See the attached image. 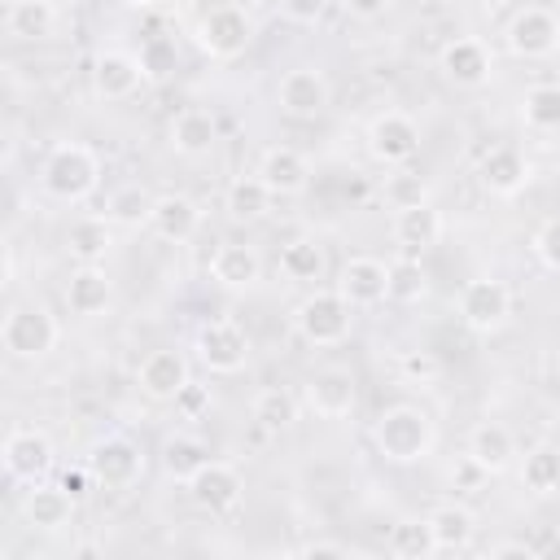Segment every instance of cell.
Wrapping results in <instances>:
<instances>
[{"label": "cell", "instance_id": "1", "mask_svg": "<svg viewBox=\"0 0 560 560\" xmlns=\"http://www.w3.org/2000/svg\"><path fill=\"white\" fill-rule=\"evenodd\" d=\"M372 442L389 464H420L424 455H433L438 446V424L424 407L416 402H394L376 416L372 424Z\"/></svg>", "mask_w": 560, "mask_h": 560}, {"label": "cell", "instance_id": "2", "mask_svg": "<svg viewBox=\"0 0 560 560\" xmlns=\"http://www.w3.org/2000/svg\"><path fill=\"white\" fill-rule=\"evenodd\" d=\"M39 179H44V192H48V197L79 206V201H88V197L96 192V184H101V158H96L88 144H79V140H61V144L48 153Z\"/></svg>", "mask_w": 560, "mask_h": 560}, {"label": "cell", "instance_id": "3", "mask_svg": "<svg viewBox=\"0 0 560 560\" xmlns=\"http://www.w3.org/2000/svg\"><path fill=\"white\" fill-rule=\"evenodd\" d=\"M350 328H354V306L337 289H315L293 306V332L306 346L332 350V346L350 341Z\"/></svg>", "mask_w": 560, "mask_h": 560}, {"label": "cell", "instance_id": "4", "mask_svg": "<svg viewBox=\"0 0 560 560\" xmlns=\"http://www.w3.org/2000/svg\"><path fill=\"white\" fill-rule=\"evenodd\" d=\"M61 337V324L48 306L39 302H18L4 311V324H0V341L13 359H44Z\"/></svg>", "mask_w": 560, "mask_h": 560}, {"label": "cell", "instance_id": "5", "mask_svg": "<svg viewBox=\"0 0 560 560\" xmlns=\"http://www.w3.org/2000/svg\"><path fill=\"white\" fill-rule=\"evenodd\" d=\"M192 39H197V48H201L210 61H236V57L249 48V39H254V22H249V13L236 9V4H214L210 13L197 18Z\"/></svg>", "mask_w": 560, "mask_h": 560}, {"label": "cell", "instance_id": "6", "mask_svg": "<svg viewBox=\"0 0 560 560\" xmlns=\"http://www.w3.org/2000/svg\"><path fill=\"white\" fill-rule=\"evenodd\" d=\"M88 472L105 490H127V486H136L144 477V451L127 433H105L88 451Z\"/></svg>", "mask_w": 560, "mask_h": 560}, {"label": "cell", "instance_id": "7", "mask_svg": "<svg viewBox=\"0 0 560 560\" xmlns=\"http://www.w3.org/2000/svg\"><path fill=\"white\" fill-rule=\"evenodd\" d=\"M508 315H512V289L503 280L477 276V280H468L459 289V319H464L468 332L490 337V332H499L508 324Z\"/></svg>", "mask_w": 560, "mask_h": 560}, {"label": "cell", "instance_id": "8", "mask_svg": "<svg viewBox=\"0 0 560 560\" xmlns=\"http://www.w3.org/2000/svg\"><path fill=\"white\" fill-rule=\"evenodd\" d=\"M197 359L214 376H236L249 363V337L236 319H210L197 328Z\"/></svg>", "mask_w": 560, "mask_h": 560}, {"label": "cell", "instance_id": "9", "mask_svg": "<svg viewBox=\"0 0 560 560\" xmlns=\"http://www.w3.org/2000/svg\"><path fill=\"white\" fill-rule=\"evenodd\" d=\"M420 149V127L411 114L402 109H385L368 122V153L381 162V166H402L411 162Z\"/></svg>", "mask_w": 560, "mask_h": 560}, {"label": "cell", "instance_id": "10", "mask_svg": "<svg viewBox=\"0 0 560 560\" xmlns=\"http://www.w3.org/2000/svg\"><path fill=\"white\" fill-rule=\"evenodd\" d=\"M503 39H508V48H512L516 57H525V61L551 57V52L560 48V13H556V9H538V4H529V9L512 13Z\"/></svg>", "mask_w": 560, "mask_h": 560}, {"label": "cell", "instance_id": "11", "mask_svg": "<svg viewBox=\"0 0 560 560\" xmlns=\"http://www.w3.org/2000/svg\"><path fill=\"white\" fill-rule=\"evenodd\" d=\"M184 486H188V499H192L201 512H210V516L232 512V508L241 503V494H245V481H241L236 464H223V459H206Z\"/></svg>", "mask_w": 560, "mask_h": 560}, {"label": "cell", "instance_id": "12", "mask_svg": "<svg viewBox=\"0 0 560 560\" xmlns=\"http://www.w3.org/2000/svg\"><path fill=\"white\" fill-rule=\"evenodd\" d=\"M354 311H368V306H381L389 298V262L372 258V254H354L341 262L337 271V284H332Z\"/></svg>", "mask_w": 560, "mask_h": 560}, {"label": "cell", "instance_id": "13", "mask_svg": "<svg viewBox=\"0 0 560 560\" xmlns=\"http://www.w3.org/2000/svg\"><path fill=\"white\" fill-rule=\"evenodd\" d=\"M0 455H4V472L22 486H35L52 472V442L44 429H9Z\"/></svg>", "mask_w": 560, "mask_h": 560}, {"label": "cell", "instance_id": "14", "mask_svg": "<svg viewBox=\"0 0 560 560\" xmlns=\"http://www.w3.org/2000/svg\"><path fill=\"white\" fill-rule=\"evenodd\" d=\"M276 101H280V109L289 114V118H319L324 109H328V101H332V88H328V79H324V70H315V66H293V70H284V79H280V88H276Z\"/></svg>", "mask_w": 560, "mask_h": 560}, {"label": "cell", "instance_id": "15", "mask_svg": "<svg viewBox=\"0 0 560 560\" xmlns=\"http://www.w3.org/2000/svg\"><path fill=\"white\" fill-rule=\"evenodd\" d=\"M306 407L319 416V420H346L354 407H359V385H354V372L350 368H319L306 389H302Z\"/></svg>", "mask_w": 560, "mask_h": 560}, {"label": "cell", "instance_id": "16", "mask_svg": "<svg viewBox=\"0 0 560 560\" xmlns=\"http://www.w3.org/2000/svg\"><path fill=\"white\" fill-rule=\"evenodd\" d=\"M144 83V61L127 48H101L92 61V92L101 101H127Z\"/></svg>", "mask_w": 560, "mask_h": 560}, {"label": "cell", "instance_id": "17", "mask_svg": "<svg viewBox=\"0 0 560 560\" xmlns=\"http://www.w3.org/2000/svg\"><path fill=\"white\" fill-rule=\"evenodd\" d=\"M438 70H442L455 88H481V83H490L494 57H490V48H486L481 39H472V35H455V39L442 44V52H438Z\"/></svg>", "mask_w": 560, "mask_h": 560}, {"label": "cell", "instance_id": "18", "mask_svg": "<svg viewBox=\"0 0 560 560\" xmlns=\"http://www.w3.org/2000/svg\"><path fill=\"white\" fill-rule=\"evenodd\" d=\"M188 381H192V376H188V359H184L179 350H171V346L149 350L144 363L136 368V385H140V394L153 398V402H175V394H179Z\"/></svg>", "mask_w": 560, "mask_h": 560}, {"label": "cell", "instance_id": "19", "mask_svg": "<svg viewBox=\"0 0 560 560\" xmlns=\"http://www.w3.org/2000/svg\"><path fill=\"white\" fill-rule=\"evenodd\" d=\"M201 228V206L184 192H162L153 197V214H149V232L158 241H171V245H184L192 241Z\"/></svg>", "mask_w": 560, "mask_h": 560}, {"label": "cell", "instance_id": "20", "mask_svg": "<svg viewBox=\"0 0 560 560\" xmlns=\"http://www.w3.org/2000/svg\"><path fill=\"white\" fill-rule=\"evenodd\" d=\"M74 494H66L61 486H44V481H35V486H26V494H22V521L31 525V529H39V534H57V529H66L70 521H74Z\"/></svg>", "mask_w": 560, "mask_h": 560}, {"label": "cell", "instance_id": "21", "mask_svg": "<svg viewBox=\"0 0 560 560\" xmlns=\"http://www.w3.org/2000/svg\"><path fill=\"white\" fill-rule=\"evenodd\" d=\"M258 179H262L276 197H298V192H306V184H311V162H306L298 149H289V144H271V149L258 158Z\"/></svg>", "mask_w": 560, "mask_h": 560}, {"label": "cell", "instance_id": "22", "mask_svg": "<svg viewBox=\"0 0 560 560\" xmlns=\"http://www.w3.org/2000/svg\"><path fill=\"white\" fill-rule=\"evenodd\" d=\"M477 175H481V188H486L490 197H516V192H525V184H529L534 171H529V162H525L521 149L499 144V149H490V153L481 158Z\"/></svg>", "mask_w": 560, "mask_h": 560}, {"label": "cell", "instance_id": "23", "mask_svg": "<svg viewBox=\"0 0 560 560\" xmlns=\"http://www.w3.org/2000/svg\"><path fill=\"white\" fill-rule=\"evenodd\" d=\"M109 302H114L109 271L101 262H79L70 271V280H66V306H70V315H83L88 319V315H101Z\"/></svg>", "mask_w": 560, "mask_h": 560}, {"label": "cell", "instance_id": "24", "mask_svg": "<svg viewBox=\"0 0 560 560\" xmlns=\"http://www.w3.org/2000/svg\"><path fill=\"white\" fill-rule=\"evenodd\" d=\"M210 280L223 284V289H254L262 280V258L254 245H241V241H223L214 254H210Z\"/></svg>", "mask_w": 560, "mask_h": 560}, {"label": "cell", "instance_id": "25", "mask_svg": "<svg viewBox=\"0 0 560 560\" xmlns=\"http://www.w3.org/2000/svg\"><path fill=\"white\" fill-rule=\"evenodd\" d=\"M394 241L407 249V254H424L442 241V210L433 201H420V206H407V210H394Z\"/></svg>", "mask_w": 560, "mask_h": 560}, {"label": "cell", "instance_id": "26", "mask_svg": "<svg viewBox=\"0 0 560 560\" xmlns=\"http://www.w3.org/2000/svg\"><path fill=\"white\" fill-rule=\"evenodd\" d=\"M214 140H219V122H214L210 109L188 105V109H179L171 118V149L179 158H206L214 149Z\"/></svg>", "mask_w": 560, "mask_h": 560}, {"label": "cell", "instance_id": "27", "mask_svg": "<svg viewBox=\"0 0 560 560\" xmlns=\"http://www.w3.org/2000/svg\"><path fill=\"white\" fill-rule=\"evenodd\" d=\"M468 455H472L490 477H499V472L512 468V459H516V442H512L508 424H499V420H481V424L468 433Z\"/></svg>", "mask_w": 560, "mask_h": 560}, {"label": "cell", "instance_id": "28", "mask_svg": "<svg viewBox=\"0 0 560 560\" xmlns=\"http://www.w3.org/2000/svg\"><path fill=\"white\" fill-rule=\"evenodd\" d=\"M271 197H276V192L258 179V171H254V175H236V179L228 184V192H223V210H228L232 223H258V219H267Z\"/></svg>", "mask_w": 560, "mask_h": 560}, {"label": "cell", "instance_id": "29", "mask_svg": "<svg viewBox=\"0 0 560 560\" xmlns=\"http://www.w3.org/2000/svg\"><path fill=\"white\" fill-rule=\"evenodd\" d=\"M429 529H433L438 551H464L472 542V534H477V516H472V508L451 499V503H438L429 512Z\"/></svg>", "mask_w": 560, "mask_h": 560}, {"label": "cell", "instance_id": "30", "mask_svg": "<svg viewBox=\"0 0 560 560\" xmlns=\"http://www.w3.org/2000/svg\"><path fill=\"white\" fill-rule=\"evenodd\" d=\"M328 271V258H324V245L315 236H293L284 249H280V276L293 280V284H315L324 280Z\"/></svg>", "mask_w": 560, "mask_h": 560}, {"label": "cell", "instance_id": "31", "mask_svg": "<svg viewBox=\"0 0 560 560\" xmlns=\"http://www.w3.org/2000/svg\"><path fill=\"white\" fill-rule=\"evenodd\" d=\"M57 26L52 0H9L4 9V31L13 39H48Z\"/></svg>", "mask_w": 560, "mask_h": 560}, {"label": "cell", "instance_id": "32", "mask_svg": "<svg viewBox=\"0 0 560 560\" xmlns=\"http://www.w3.org/2000/svg\"><path fill=\"white\" fill-rule=\"evenodd\" d=\"M66 249L74 262H101L114 249V223L109 219H79L66 232Z\"/></svg>", "mask_w": 560, "mask_h": 560}, {"label": "cell", "instance_id": "33", "mask_svg": "<svg viewBox=\"0 0 560 560\" xmlns=\"http://www.w3.org/2000/svg\"><path fill=\"white\" fill-rule=\"evenodd\" d=\"M249 416H254L258 429H267V433H284V429L298 420V398H293L284 385H267V389L254 394Z\"/></svg>", "mask_w": 560, "mask_h": 560}, {"label": "cell", "instance_id": "34", "mask_svg": "<svg viewBox=\"0 0 560 560\" xmlns=\"http://www.w3.org/2000/svg\"><path fill=\"white\" fill-rule=\"evenodd\" d=\"M521 486L529 490V494H551V490H560V446H551V442H538L534 451H525V459H521Z\"/></svg>", "mask_w": 560, "mask_h": 560}, {"label": "cell", "instance_id": "35", "mask_svg": "<svg viewBox=\"0 0 560 560\" xmlns=\"http://www.w3.org/2000/svg\"><path fill=\"white\" fill-rule=\"evenodd\" d=\"M206 459H210V451H206V442L192 438V433H171V438L162 442V468H166V477H175V481H188Z\"/></svg>", "mask_w": 560, "mask_h": 560}, {"label": "cell", "instance_id": "36", "mask_svg": "<svg viewBox=\"0 0 560 560\" xmlns=\"http://www.w3.org/2000/svg\"><path fill=\"white\" fill-rule=\"evenodd\" d=\"M389 551L402 556V560H424V556H433L438 542H433L429 516H402V521L389 529Z\"/></svg>", "mask_w": 560, "mask_h": 560}, {"label": "cell", "instance_id": "37", "mask_svg": "<svg viewBox=\"0 0 560 560\" xmlns=\"http://www.w3.org/2000/svg\"><path fill=\"white\" fill-rule=\"evenodd\" d=\"M149 214H153V197L140 184H127V188L109 192V201H105V219L118 228H140V223L149 228Z\"/></svg>", "mask_w": 560, "mask_h": 560}, {"label": "cell", "instance_id": "38", "mask_svg": "<svg viewBox=\"0 0 560 560\" xmlns=\"http://www.w3.org/2000/svg\"><path fill=\"white\" fill-rule=\"evenodd\" d=\"M521 118H525V127H534V131L560 127V88H556V83L529 88L525 101H521Z\"/></svg>", "mask_w": 560, "mask_h": 560}, {"label": "cell", "instance_id": "39", "mask_svg": "<svg viewBox=\"0 0 560 560\" xmlns=\"http://www.w3.org/2000/svg\"><path fill=\"white\" fill-rule=\"evenodd\" d=\"M389 298L394 302H424L429 298V276L416 258H394L389 262Z\"/></svg>", "mask_w": 560, "mask_h": 560}, {"label": "cell", "instance_id": "40", "mask_svg": "<svg viewBox=\"0 0 560 560\" xmlns=\"http://www.w3.org/2000/svg\"><path fill=\"white\" fill-rule=\"evenodd\" d=\"M385 201H389L394 210L420 206V201H429V184H424L420 175H411V171H398V175L385 179Z\"/></svg>", "mask_w": 560, "mask_h": 560}, {"label": "cell", "instance_id": "41", "mask_svg": "<svg viewBox=\"0 0 560 560\" xmlns=\"http://www.w3.org/2000/svg\"><path fill=\"white\" fill-rule=\"evenodd\" d=\"M398 372L411 385H433L442 376V359L433 350H398Z\"/></svg>", "mask_w": 560, "mask_h": 560}, {"label": "cell", "instance_id": "42", "mask_svg": "<svg viewBox=\"0 0 560 560\" xmlns=\"http://www.w3.org/2000/svg\"><path fill=\"white\" fill-rule=\"evenodd\" d=\"M486 481H490V472L464 451V459H455V468H451V490H455V494H477Z\"/></svg>", "mask_w": 560, "mask_h": 560}, {"label": "cell", "instance_id": "43", "mask_svg": "<svg viewBox=\"0 0 560 560\" xmlns=\"http://www.w3.org/2000/svg\"><path fill=\"white\" fill-rule=\"evenodd\" d=\"M210 385H197V381H188L179 394H175V411L184 416V420H201L206 411H210Z\"/></svg>", "mask_w": 560, "mask_h": 560}, {"label": "cell", "instance_id": "44", "mask_svg": "<svg viewBox=\"0 0 560 560\" xmlns=\"http://www.w3.org/2000/svg\"><path fill=\"white\" fill-rule=\"evenodd\" d=\"M534 249H538V258H542L547 271H560V219H547V223L538 228Z\"/></svg>", "mask_w": 560, "mask_h": 560}, {"label": "cell", "instance_id": "45", "mask_svg": "<svg viewBox=\"0 0 560 560\" xmlns=\"http://www.w3.org/2000/svg\"><path fill=\"white\" fill-rule=\"evenodd\" d=\"M328 4H332V0H280V13H284L289 22H298V26H315V22H324Z\"/></svg>", "mask_w": 560, "mask_h": 560}, {"label": "cell", "instance_id": "46", "mask_svg": "<svg viewBox=\"0 0 560 560\" xmlns=\"http://www.w3.org/2000/svg\"><path fill=\"white\" fill-rule=\"evenodd\" d=\"M57 486L66 490V494H74V499H83L92 486H96V477L88 472V468H66L61 477H57Z\"/></svg>", "mask_w": 560, "mask_h": 560}, {"label": "cell", "instance_id": "47", "mask_svg": "<svg viewBox=\"0 0 560 560\" xmlns=\"http://www.w3.org/2000/svg\"><path fill=\"white\" fill-rule=\"evenodd\" d=\"M293 556H311V560H341V556H350V551H346L341 542H319V538H315V542H302Z\"/></svg>", "mask_w": 560, "mask_h": 560}, {"label": "cell", "instance_id": "48", "mask_svg": "<svg viewBox=\"0 0 560 560\" xmlns=\"http://www.w3.org/2000/svg\"><path fill=\"white\" fill-rule=\"evenodd\" d=\"M385 4H389V0H341V9H346L350 18H376V13H385Z\"/></svg>", "mask_w": 560, "mask_h": 560}, {"label": "cell", "instance_id": "49", "mask_svg": "<svg viewBox=\"0 0 560 560\" xmlns=\"http://www.w3.org/2000/svg\"><path fill=\"white\" fill-rule=\"evenodd\" d=\"M490 556H494V560H508V556H525V560H529V556H538V551H534V542H494Z\"/></svg>", "mask_w": 560, "mask_h": 560}, {"label": "cell", "instance_id": "50", "mask_svg": "<svg viewBox=\"0 0 560 560\" xmlns=\"http://www.w3.org/2000/svg\"><path fill=\"white\" fill-rule=\"evenodd\" d=\"M472 4H477V9H486V13H499L508 0H472Z\"/></svg>", "mask_w": 560, "mask_h": 560}, {"label": "cell", "instance_id": "51", "mask_svg": "<svg viewBox=\"0 0 560 560\" xmlns=\"http://www.w3.org/2000/svg\"><path fill=\"white\" fill-rule=\"evenodd\" d=\"M118 4H127V9H153L158 0H118Z\"/></svg>", "mask_w": 560, "mask_h": 560}, {"label": "cell", "instance_id": "52", "mask_svg": "<svg viewBox=\"0 0 560 560\" xmlns=\"http://www.w3.org/2000/svg\"><path fill=\"white\" fill-rule=\"evenodd\" d=\"M551 9H556V13H560V0H551Z\"/></svg>", "mask_w": 560, "mask_h": 560}]
</instances>
